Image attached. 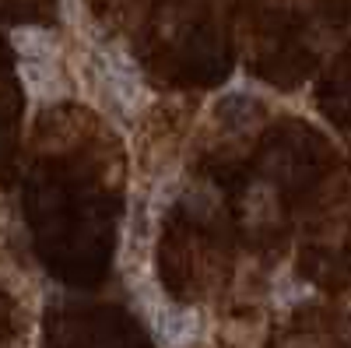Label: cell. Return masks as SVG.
<instances>
[{"label": "cell", "mask_w": 351, "mask_h": 348, "mask_svg": "<svg viewBox=\"0 0 351 348\" xmlns=\"http://www.w3.org/2000/svg\"><path fill=\"white\" fill-rule=\"evenodd\" d=\"M309 296V285H299V281H281L274 288V303L278 306H291L295 299H306Z\"/></svg>", "instance_id": "cell-5"}, {"label": "cell", "mask_w": 351, "mask_h": 348, "mask_svg": "<svg viewBox=\"0 0 351 348\" xmlns=\"http://www.w3.org/2000/svg\"><path fill=\"white\" fill-rule=\"evenodd\" d=\"M155 327L165 348H193L204 334V313L193 306H162Z\"/></svg>", "instance_id": "cell-2"}, {"label": "cell", "mask_w": 351, "mask_h": 348, "mask_svg": "<svg viewBox=\"0 0 351 348\" xmlns=\"http://www.w3.org/2000/svg\"><path fill=\"white\" fill-rule=\"evenodd\" d=\"M95 67L102 74V81L109 84L112 102L123 113H137L144 102H148V89L137 74V67L130 64V56H123L120 49H99L95 53Z\"/></svg>", "instance_id": "cell-1"}, {"label": "cell", "mask_w": 351, "mask_h": 348, "mask_svg": "<svg viewBox=\"0 0 351 348\" xmlns=\"http://www.w3.org/2000/svg\"><path fill=\"white\" fill-rule=\"evenodd\" d=\"M18 74L25 81V92L39 99V102H53V99H64L67 95V81L64 74L56 71L49 60H21Z\"/></svg>", "instance_id": "cell-3"}, {"label": "cell", "mask_w": 351, "mask_h": 348, "mask_svg": "<svg viewBox=\"0 0 351 348\" xmlns=\"http://www.w3.org/2000/svg\"><path fill=\"white\" fill-rule=\"evenodd\" d=\"M11 46L21 60H49L56 53V39L46 32V28H36V25H21V28H11Z\"/></svg>", "instance_id": "cell-4"}]
</instances>
